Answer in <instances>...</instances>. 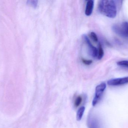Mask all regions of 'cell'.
I'll return each instance as SVG.
<instances>
[{
	"mask_svg": "<svg viewBox=\"0 0 128 128\" xmlns=\"http://www.w3.org/2000/svg\"><path fill=\"white\" fill-rule=\"evenodd\" d=\"M114 31L120 36L128 37V22H123L122 24L114 25L112 27Z\"/></svg>",
	"mask_w": 128,
	"mask_h": 128,
	"instance_id": "obj_2",
	"label": "cell"
},
{
	"mask_svg": "<svg viewBox=\"0 0 128 128\" xmlns=\"http://www.w3.org/2000/svg\"><path fill=\"white\" fill-rule=\"evenodd\" d=\"M128 83V76L111 79L108 81V84L112 86L122 85Z\"/></svg>",
	"mask_w": 128,
	"mask_h": 128,
	"instance_id": "obj_5",
	"label": "cell"
},
{
	"mask_svg": "<svg viewBox=\"0 0 128 128\" xmlns=\"http://www.w3.org/2000/svg\"><path fill=\"white\" fill-rule=\"evenodd\" d=\"M106 87V83L104 82L96 86L95 89V94L92 102V105L93 106H95L100 101Z\"/></svg>",
	"mask_w": 128,
	"mask_h": 128,
	"instance_id": "obj_3",
	"label": "cell"
},
{
	"mask_svg": "<svg viewBox=\"0 0 128 128\" xmlns=\"http://www.w3.org/2000/svg\"><path fill=\"white\" fill-rule=\"evenodd\" d=\"M104 50L102 48V46L100 44H98V56L97 58L99 60H100L103 58L104 56Z\"/></svg>",
	"mask_w": 128,
	"mask_h": 128,
	"instance_id": "obj_9",
	"label": "cell"
},
{
	"mask_svg": "<svg viewBox=\"0 0 128 128\" xmlns=\"http://www.w3.org/2000/svg\"><path fill=\"white\" fill-rule=\"evenodd\" d=\"M88 123L89 128H100L98 120L93 117L89 118Z\"/></svg>",
	"mask_w": 128,
	"mask_h": 128,
	"instance_id": "obj_7",
	"label": "cell"
},
{
	"mask_svg": "<svg viewBox=\"0 0 128 128\" xmlns=\"http://www.w3.org/2000/svg\"><path fill=\"white\" fill-rule=\"evenodd\" d=\"M90 37L92 38V40L94 41V42H95V43H97V42H98V37H97V35H96V34H95V33L94 32H92L90 33Z\"/></svg>",
	"mask_w": 128,
	"mask_h": 128,
	"instance_id": "obj_12",
	"label": "cell"
},
{
	"mask_svg": "<svg viewBox=\"0 0 128 128\" xmlns=\"http://www.w3.org/2000/svg\"><path fill=\"white\" fill-rule=\"evenodd\" d=\"M94 5V1L92 0L87 1L85 10V14L86 16H90L92 14L93 11Z\"/></svg>",
	"mask_w": 128,
	"mask_h": 128,
	"instance_id": "obj_6",
	"label": "cell"
},
{
	"mask_svg": "<svg viewBox=\"0 0 128 128\" xmlns=\"http://www.w3.org/2000/svg\"><path fill=\"white\" fill-rule=\"evenodd\" d=\"M98 10L101 13L109 18H115L117 14L116 1L112 0L100 1Z\"/></svg>",
	"mask_w": 128,
	"mask_h": 128,
	"instance_id": "obj_1",
	"label": "cell"
},
{
	"mask_svg": "<svg viewBox=\"0 0 128 128\" xmlns=\"http://www.w3.org/2000/svg\"><path fill=\"white\" fill-rule=\"evenodd\" d=\"M117 64L119 66H123L128 68V61H122L118 62Z\"/></svg>",
	"mask_w": 128,
	"mask_h": 128,
	"instance_id": "obj_13",
	"label": "cell"
},
{
	"mask_svg": "<svg viewBox=\"0 0 128 128\" xmlns=\"http://www.w3.org/2000/svg\"><path fill=\"white\" fill-rule=\"evenodd\" d=\"M82 60L83 63L86 65H90L92 62V60H86V59H82Z\"/></svg>",
	"mask_w": 128,
	"mask_h": 128,
	"instance_id": "obj_14",
	"label": "cell"
},
{
	"mask_svg": "<svg viewBox=\"0 0 128 128\" xmlns=\"http://www.w3.org/2000/svg\"><path fill=\"white\" fill-rule=\"evenodd\" d=\"M82 100V98L81 96H78V97H77L75 99V101H74V106L76 107L79 106L81 104Z\"/></svg>",
	"mask_w": 128,
	"mask_h": 128,
	"instance_id": "obj_10",
	"label": "cell"
},
{
	"mask_svg": "<svg viewBox=\"0 0 128 128\" xmlns=\"http://www.w3.org/2000/svg\"><path fill=\"white\" fill-rule=\"evenodd\" d=\"M85 110V107L84 106L81 107L78 110L76 114V119L78 121H80L82 119Z\"/></svg>",
	"mask_w": 128,
	"mask_h": 128,
	"instance_id": "obj_8",
	"label": "cell"
},
{
	"mask_svg": "<svg viewBox=\"0 0 128 128\" xmlns=\"http://www.w3.org/2000/svg\"><path fill=\"white\" fill-rule=\"evenodd\" d=\"M83 38L88 47L89 51L91 56H92L93 58H97L98 56V49L92 44L86 35H84Z\"/></svg>",
	"mask_w": 128,
	"mask_h": 128,
	"instance_id": "obj_4",
	"label": "cell"
},
{
	"mask_svg": "<svg viewBox=\"0 0 128 128\" xmlns=\"http://www.w3.org/2000/svg\"><path fill=\"white\" fill-rule=\"evenodd\" d=\"M27 4L28 5L33 7L34 8H36L37 7L38 1H28Z\"/></svg>",
	"mask_w": 128,
	"mask_h": 128,
	"instance_id": "obj_11",
	"label": "cell"
}]
</instances>
